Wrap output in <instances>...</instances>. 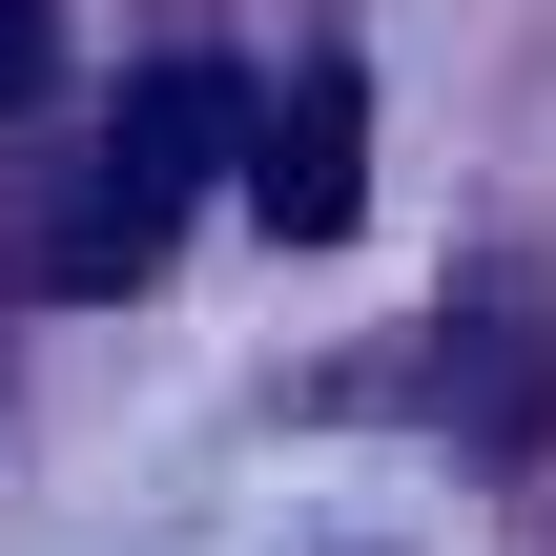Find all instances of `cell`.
<instances>
[{
    "label": "cell",
    "mask_w": 556,
    "mask_h": 556,
    "mask_svg": "<svg viewBox=\"0 0 556 556\" xmlns=\"http://www.w3.org/2000/svg\"><path fill=\"white\" fill-rule=\"evenodd\" d=\"M227 144H248V83H227V62H144V83L103 103V165L62 186L41 268H62V289H144V268L186 248V206H206Z\"/></svg>",
    "instance_id": "6da1fadb"
},
{
    "label": "cell",
    "mask_w": 556,
    "mask_h": 556,
    "mask_svg": "<svg viewBox=\"0 0 556 556\" xmlns=\"http://www.w3.org/2000/svg\"><path fill=\"white\" fill-rule=\"evenodd\" d=\"M248 206H268L289 248H330V227L371 206V83H351V62H309V83L268 103V144H248Z\"/></svg>",
    "instance_id": "7a4b0ae2"
},
{
    "label": "cell",
    "mask_w": 556,
    "mask_h": 556,
    "mask_svg": "<svg viewBox=\"0 0 556 556\" xmlns=\"http://www.w3.org/2000/svg\"><path fill=\"white\" fill-rule=\"evenodd\" d=\"M41 62H62V41H41V0H0V103H41Z\"/></svg>",
    "instance_id": "3957f363"
}]
</instances>
